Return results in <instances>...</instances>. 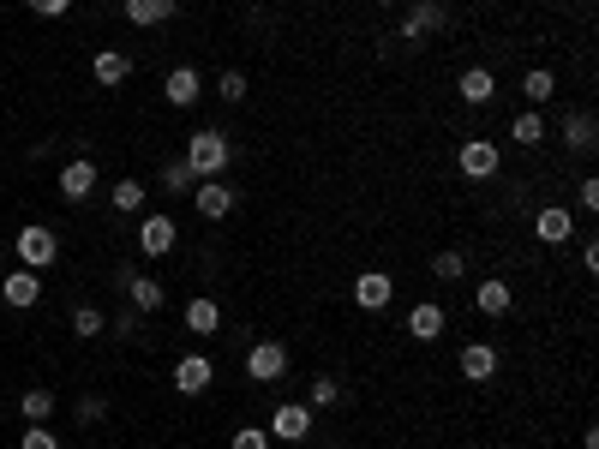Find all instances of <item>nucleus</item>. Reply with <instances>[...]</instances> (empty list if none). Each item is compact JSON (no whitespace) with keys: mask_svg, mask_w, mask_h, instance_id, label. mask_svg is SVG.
I'll list each match as a JSON object with an SVG mask.
<instances>
[{"mask_svg":"<svg viewBox=\"0 0 599 449\" xmlns=\"http://www.w3.org/2000/svg\"><path fill=\"white\" fill-rule=\"evenodd\" d=\"M498 162H504V150H498L492 138H468V144L456 150V168H462L468 180H492V174H498Z\"/></svg>","mask_w":599,"mask_h":449,"instance_id":"nucleus-8","label":"nucleus"},{"mask_svg":"<svg viewBox=\"0 0 599 449\" xmlns=\"http://www.w3.org/2000/svg\"><path fill=\"white\" fill-rule=\"evenodd\" d=\"M18 449H60V438H54L48 426H24V438H18Z\"/></svg>","mask_w":599,"mask_h":449,"instance_id":"nucleus-35","label":"nucleus"},{"mask_svg":"<svg viewBox=\"0 0 599 449\" xmlns=\"http://www.w3.org/2000/svg\"><path fill=\"white\" fill-rule=\"evenodd\" d=\"M24 6H30L36 18H66V12H72V0H24Z\"/></svg>","mask_w":599,"mask_h":449,"instance_id":"nucleus-36","label":"nucleus"},{"mask_svg":"<svg viewBox=\"0 0 599 449\" xmlns=\"http://www.w3.org/2000/svg\"><path fill=\"white\" fill-rule=\"evenodd\" d=\"M582 270H588V276H599V246H594V240H582Z\"/></svg>","mask_w":599,"mask_h":449,"instance_id":"nucleus-38","label":"nucleus"},{"mask_svg":"<svg viewBox=\"0 0 599 449\" xmlns=\"http://www.w3.org/2000/svg\"><path fill=\"white\" fill-rule=\"evenodd\" d=\"M474 306H480L486 318H504V312L516 306V294H510V282H498V276H492V282H480V288H474Z\"/></svg>","mask_w":599,"mask_h":449,"instance_id":"nucleus-22","label":"nucleus"},{"mask_svg":"<svg viewBox=\"0 0 599 449\" xmlns=\"http://www.w3.org/2000/svg\"><path fill=\"white\" fill-rule=\"evenodd\" d=\"M336 402H342V384L318 372V378H312V390H306V408H312V414H330Z\"/></svg>","mask_w":599,"mask_h":449,"instance_id":"nucleus-27","label":"nucleus"},{"mask_svg":"<svg viewBox=\"0 0 599 449\" xmlns=\"http://www.w3.org/2000/svg\"><path fill=\"white\" fill-rule=\"evenodd\" d=\"M120 282H126V306H132V312H162V300H168V294H162V282H156V276H132V270H126Z\"/></svg>","mask_w":599,"mask_h":449,"instance_id":"nucleus-16","label":"nucleus"},{"mask_svg":"<svg viewBox=\"0 0 599 449\" xmlns=\"http://www.w3.org/2000/svg\"><path fill=\"white\" fill-rule=\"evenodd\" d=\"M444 24H450V12H444V0H414V6H408V18H402V30H396V36H402V42H414V48H420V42H432V36H438V30H444Z\"/></svg>","mask_w":599,"mask_h":449,"instance_id":"nucleus-4","label":"nucleus"},{"mask_svg":"<svg viewBox=\"0 0 599 449\" xmlns=\"http://www.w3.org/2000/svg\"><path fill=\"white\" fill-rule=\"evenodd\" d=\"M174 246H180V228H174V216L150 210V216L138 222V252H144V258H168Z\"/></svg>","mask_w":599,"mask_h":449,"instance_id":"nucleus-7","label":"nucleus"},{"mask_svg":"<svg viewBox=\"0 0 599 449\" xmlns=\"http://www.w3.org/2000/svg\"><path fill=\"white\" fill-rule=\"evenodd\" d=\"M582 228H576V216L564 210V204H546L540 216H534V240L540 246H564V240H576Z\"/></svg>","mask_w":599,"mask_h":449,"instance_id":"nucleus-12","label":"nucleus"},{"mask_svg":"<svg viewBox=\"0 0 599 449\" xmlns=\"http://www.w3.org/2000/svg\"><path fill=\"white\" fill-rule=\"evenodd\" d=\"M90 78H96V84H108V90H114V84H126V78H132V60H126V54H120V48H102V54H96V60H90Z\"/></svg>","mask_w":599,"mask_h":449,"instance_id":"nucleus-21","label":"nucleus"},{"mask_svg":"<svg viewBox=\"0 0 599 449\" xmlns=\"http://www.w3.org/2000/svg\"><path fill=\"white\" fill-rule=\"evenodd\" d=\"M18 414H24L30 426L54 420V390H42V384H36V390H24V396H18Z\"/></svg>","mask_w":599,"mask_h":449,"instance_id":"nucleus-25","label":"nucleus"},{"mask_svg":"<svg viewBox=\"0 0 599 449\" xmlns=\"http://www.w3.org/2000/svg\"><path fill=\"white\" fill-rule=\"evenodd\" d=\"M576 204L594 216V210H599V180H582V186H576Z\"/></svg>","mask_w":599,"mask_h":449,"instance_id":"nucleus-37","label":"nucleus"},{"mask_svg":"<svg viewBox=\"0 0 599 449\" xmlns=\"http://www.w3.org/2000/svg\"><path fill=\"white\" fill-rule=\"evenodd\" d=\"M0 300L12 306V312H30V306H42V270H12L6 282H0Z\"/></svg>","mask_w":599,"mask_h":449,"instance_id":"nucleus-9","label":"nucleus"},{"mask_svg":"<svg viewBox=\"0 0 599 449\" xmlns=\"http://www.w3.org/2000/svg\"><path fill=\"white\" fill-rule=\"evenodd\" d=\"M216 384V360L210 354H180V366H174V390L180 396H204Z\"/></svg>","mask_w":599,"mask_h":449,"instance_id":"nucleus-11","label":"nucleus"},{"mask_svg":"<svg viewBox=\"0 0 599 449\" xmlns=\"http://www.w3.org/2000/svg\"><path fill=\"white\" fill-rule=\"evenodd\" d=\"M378 6H402V0H378Z\"/></svg>","mask_w":599,"mask_h":449,"instance_id":"nucleus-40","label":"nucleus"},{"mask_svg":"<svg viewBox=\"0 0 599 449\" xmlns=\"http://www.w3.org/2000/svg\"><path fill=\"white\" fill-rule=\"evenodd\" d=\"M156 180H162V192H174V198H180V192H192V186H198V174H192V168H186V162H162V174H156Z\"/></svg>","mask_w":599,"mask_h":449,"instance_id":"nucleus-29","label":"nucleus"},{"mask_svg":"<svg viewBox=\"0 0 599 449\" xmlns=\"http://www.w3.org/2000/svg\"><path fill=\"white\" fill-rule=\"evenodd\" d=\"M432 276H438V282H462V276H468V258L450 246V252H438V258H432Z\"/></svg>","mask_w":599,"mask_h":449,"instance_id":"nucleus-31","label":"nucleus"},{"mask_svg":"<svg viewBox=\"0 0 599 449\" xmlns=\"http://www.w3.org/2000/svg\"><path fill=\"white\" fill-rule=\"evenodd\" d=\"M564 144H570L576 156H588V150L599 144V132H594V114H588V108H570V114H564Z\"/></svg>","mask_w":599,"mask_h":449,"instance_id":"nucleus-20","label":"nucleus"},{"mask_svg":"<svg viewBox=\"0 0 599 449\" xmlns=\"http://www.w3.org/2000/svg\"><path fill=\"white\" fill-rule=\"evenodd\" d=\"M456 366H462L468 384H492V378H498V348H492V342H468Z\"/></svg>","mask_w":599,"mask_h":449,"instance_id":"nucleus-14","label":"nucleus"},{"mask_svg":"<svg viewBox=\"0 0 599 449\" xmlns=\"http://www.w3.org/2000/svg\"><path fill=\"white\" fill-rule=\"evenodd\" d=\"M162 96H168L174 108H192V102L204 96V78H198V66H174V72L162 78Z\"/></svg>","mask_w":599,"mask_h":449,"instance_id":"nucleus-15","label":"nucleus"},{"mask_svg":"<svg viewBox=\"0 0 599 449\" xmlns=\"http://www.w3.org/2000/svg\"><path fill=\"white\" fill-rule=\"evenodd\" d=\"M510 138H516L522 150H534V144H546V120H540L534 108H528V114H516V120H510Z\"/></svg>","mask_w":599,"mask_h":449,"instance_id":"nucleus-26","label":"nucleus"},{"mask_svg":"<svg viewBox=\"0 0 599 449\" xmlns=\"http://www.w3.org/2000/svg\"><path fill=\"white\" fill-rule=\"evenodd\" d=\"M444 324H450V318H444V306H438V300H420V306L408 312V336H414V342H438V336H444Z\"/></svg>","mask_w":599,"mask_h":449,"instance_id":"nucleus-18","label":"nucleus"},{"mask_svg":"<svg viewBox=\"0 0 599 449\" xmlns=\"http://www.w3.org/2000/svg\"><path fill=\"white\" fill-rule=\"evenodd\" d=\"M54 186H60V198H66V204H84V198L96 192V162H90V156H78V162H66Z\"/></svg>","mask_w":599,"mask_h":449,"instance_id":"nucleus-13","label":"nucleus"},{"mask_svg":"<svg viewBox=\"0 0 599 449\" xmlns=\"http://www.w3.org/2000/svg\"><path fill=\"white\" fill-rule=\"evenodd\" d=\"M192 204H198L204 222H228L234 204H240V192H234L228 180H198V186H192Z\"/></svg>","mask_w":599,"mask_h":449,"instance_id":"nucleus-6","label":"nucleus"},{"mask_svg":"<svg viewBox=\"0 0 599 449\" xmlns=\"http://www.w3.org/2000/svg\"><path fill=\"white\" fill-rule=\"evenodd\" d=\"M228 449H276V444H270V432H264V426H240V432L228 438Z\"/></svg>","mask_w":599,"mask_h":449,"instance_id":"nucleus-32","label":"nucleus"},{"mask_svg":"<svg viewBox=\"0 0 599 449\" xmlns=\"http://www.w3.org/2000/svg\"><path fill=\"white\" fill-rule=\"evenodd\" d=\"M216 96H222V102H246V72H222V78H216Z\"/></svg>","mask_w":599,"mask_h":449,"instance_id":"nucleus-33","label":"nucleus"},{"mask_svg":"<svg viewBox=\"0 0 599 449\" xmlns=\"http://www.w3.org/2000/svg\"><path fill=\"white\" fill-rule=\"evenodd\" d=\"M108 330H114V336H132V330H138V324H132V306H126L120 318H108Z\"/></svg>","mask_w":599,"mask_h":449,"instance_id":"nucleus-39","label":"nucleus"},{"mask_svg":"<svg viewBox=\"0 0 599 449\" xmlns=\"http://www.w3.org/2000/svg\"><path fill=\"white\" fill-rule=\"evenodd\" d=\"M102 330H108V318H102L96 306H78V312H72V336H78V342H96Z\"/></svg>","mask_w":599,"mask_h":449,"instance_id":"nucleus-30","label":"nucleus"},{"mask_svg":"<svg viewBox=\"0 0 599 449\" xmlns=\"http://www.w3.org/2000/svg\"><path fill=\"white\" fill-rule=\"evenodd\" d=\"M396 300V276H384V270H360L354 276V306L360 312H384Z\"/></svg>","mask_w":599,"mask_h":449,"instance_id":"nucleus-10","label":"nucleus"},{"mask_svg":"<svg viewBox=\"0 0 599 449\" xmlns=\"http://www.w3.org/2000/svg\"><path fill=\"white\" fill-rule=\"evenodd\" d=\"M180 324H186L192 336H216V330H222V306H216L210 294H198V300H186V312H180Z\"/></svg>","mask_w":599,"mask_h":449,"instance_id":"nucleus-17","label":"nucleus"},{"mask_svg":"<svg viewBox=\"0 0 599 449\" xmlns=\"http://www.w3.org/2000/svg\"><path fill=\"white\" fill-rule=\"evenodd\" d=\"M456 90H462V102H468V108H486V102L498 96V78H492L486 66H468V72L456 78Z\"/></svg>","mask_w":599,"mask_h":449,"instance_id":"nucleus-19","label":"nucleus"},{"mask_svg":"<svg viewBox=\"0 0 599 449\" xmlns=\"http://www.w3.org/2000/svg\"><path fill=\"white\" fill-rule=\"evenodd\" d=\"M198 180H222L228 174V162H234V144H228V132H216V126H198L192 138H186V156H180Z\"/></svg>","mask_w":599,"mask_h":449,"instance_id":"nucleus-1","label":"nucleus"},{"mask_svg":"<svg viewBox=\"0 0 599 449\" xmlns=\"http://www.w3.org/2000/svg\"><path fill=\"white\" fill-rule=\"evenodd\" d=\"M108 204H114L120 216H138V210L150 204V186H144V180H114V192H108Z\"/></svg>","mask_w":599,"mask_h":449,"instance_id":"nucleus-23","label":"nucleus"},{"mask_svg":"<svg viewBox=\"0 0 599 449\" xmlns=\"http://www.w3.org/2000/svg\"><path fill=\"white\" fill-rule=\"evenodd\" d=\"M180 12V0H126V18L132 24H168Z\"/></svg>","mask_w":599,"mask_h":449,"instance_id":"nucleus-24","label":"nucleus"},{"mask_svg":"<svg viewBox=\"0 0 599 449\" xmlns=\"http://www.w3.org/2000/svg\"><path fill=\"white\" fill-rule=\"evenodd\" d=\"M246 378L252 384H282L288 378V348L282 342H252L246 348Z\"/></svg>","mask_w":599,"mask_h":449,"instance_id":"nucleus-5","label":"nucleus"},{"mask_svg":"<svg viewBox=\"0 0 599 449\" xmlns=\"http://www.w3.org/2000/svg\"><path fill=\"white\" fill-rule=\"evenodd\" d=\"M78 420H84V426H102V420H108V402H102V396H78Z\"/></svg>","mask_w":599,"mask_h":449,"instance_id":"nucleus-34","label":"nucleus"},{"mask_svg":"<svg viewBox=\"0 0 599 449\" xmlns=\"http://www.w3.org/2000/svg\"><path fill=\"white\" fill-rule=\"evenodd\" d=\"M522 96H528V102H552V96H558V72H546V66H534V72L522 78Z\"/></svg>","mask_w":599,"mask_h":449,"instance_id":"nucleus-28","label":"nucleus"},{"mask_svg":"<svg viewBox=\"0 0 599 449\" xmlns=\"http://www.w3.org/2000/svg\"><path fill=\"white\" fill-rule=\"evenodd\" d=\"M312 426H318V414H312L306 402H282V408L270 414V426H264V432H270V444H306V438H312Z\"/></svg>","mask_w":599,"mask_h":449,"instance_id":"nucleus-3","label":"nucleus"},{"mask_svg":"<svg viewBox=\"0 0 599 449\" xmlns=\"http://www.w3.org/2000/svg\"><path fill=\"white\" fill-rule=\"evenodd\" d=\"M12 252H18V264H24V270H48V264L60 258V234H54L48 222H30V228H18V234H12Z\"/></svg>","mask_w":599,"mask_h":449,"instance_id":"nucleus-2","label":"nucleus"}]
</instances>
